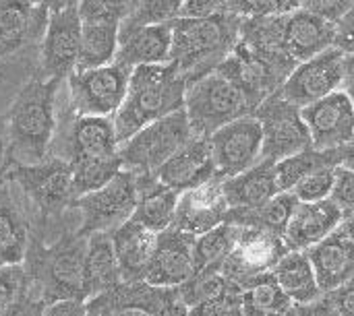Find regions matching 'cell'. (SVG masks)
Segmentation results:
<instances>
[{"label": "cell", "instance_id": "obj_52", "mask_svg": "<svg viewBox=\"0 0 354 316\" xmlns=\"http://www.w3.org/2000/svg\"><path fill=\"white\" fill-rule=\"evenodd\" d=\"M342 91L351 97L354 106V56L344 58V77H342Z\"/></svg>", "mask_w": 354, "mask_h": 316}, {"label": "cell", "instance_id": "obj_21", "mask_svg": "<svg viewBox=\"0 0 354 316\" xmlns=\"http://www.w3.org/2000/svg\"><path fill=\"white\" fill-rule=\"evenodd\" d=\"M195 240L172 228L158 234V244L143 282L153 288H180L187 284L195 275Z\"/></svg>", "mask_w": 354, "mask_h": 316}, {"label": "cell", "instance_id": "obj_11", "mask_svg": "<svg viewBox=\"0 0 354 316\" xmlns=\"http://www.w3.org/2000/svg\"><path fill=\"white\" fill-rule=\"evenodd\" d=\"M133 0H83L79 2L81 17V52L75 72L108 66L116 60L120 23L129 17Z\"/></svg>", "mask_w": 354, "mask_h": 316}, {"label": "cell", "instance_id": "obj_31", "mask_svg": "<svg viewBox=\"0 0 354 316\" xmlns=\"http://www.w3.org/2000/svg\"><path fill=\"white\" fill-rule=\"evenodd\" d=\"M122 284V275L114 257L110 234H93L87 240V253L83 261V294L85 302L114 290Z\"/></svg>", "mask_w": 354, "mask_h": 316}, {"label": "cell", "instance_id": "obj_3", "mask_svg": "<svg viewBox=\"0 0 354 316\" xmlns=\"http://www.w3.org/2000/svg\"><path fill=\"white\" fill-rule=\"evenodd\" d=\"M64 83L37 75L15 95L4 124L10 166L39 164L50 155L58 122V97Z\"/></svg>", "mask_w": 354, "mask_h": 316}, {"label": "cell", "instance_id": "obj_50", "mask_svg": "<svg viewBox=\"0 0 354 316\" xmlns=\"http://www.w3.org/2000/svg\"><path fill=\"white\" fill-rule=\"evenodd\" d=\"M46 310V306L33 298H29L27 294L23 298H19L12 306H8L0 316H41Z\"/></svg>", "mask_w": 354, "mask_h": 316}, {"label": "cell", "instance_id": "obj_8", "mask_svg": "<svg viewBox=\"0 0 354 316\" xmlns=\"http://www.w3.org/2000/svg\"><path fill=\"white\" fill-rule=\"evenodd\" d=\"M297 66L299 64L288 56L263 54L239 39L236 48L220 64L218 72H222L241 89V93L247 97L255 114V110L266 99H270L284 87L286 79L292 75Z\"/></svg>", "mask_w": 354, "mask_h": 316}, {"label": "cell", "instance_id": "obj_40", "mask_svg": "<svg viewBox=\"0 0 354 316\" xmlns=\"http://www.w3.org/2000/svg\"><path fill=\"white\" fill-rule=\"evenodd\" d=\"M187 316H245L243 288L228 284V288L218 296L189 308Z\"/></svg>", "mask_w": 354, "mask_h": 316}, {"label": "cell", "instance_id": "obj_48", "mask_svg": "<svg viewBox=\"0 0 354 316\" xmlns=\"http://www.w3.org/2000/svg\"><path fill=\"white\" fill-rule=\"evenodd\" d=\"M295 316H340L336 306L332 304L330 296L324 294L319 300L311 302V304H297Z\"/></svg>", "mask_w": 354, "mask_h": 316}, {"label": "cell", "instance_id": "obj_41", "mask_svg": "<svg viewBox=\"0 0 354 316\" xmlns=\"http://www.w3.org/2000/svg\"><path fill=\"white\" fill-rule=\"evenodd\" d=\"M336 170L334 166L330 168H322L309 176H305L290 192H295V197L301 203H319V201H328L332 197L334 184H336Z\"/></svg>", "mask_w": 354, "mask_h": 316}, {"label": "cell", "instance_id": "obj_53", "mask_svg": "<svg viewBox=\"0 0 354 316\" xmlns=\"http://www.w3.org/2000/svg\"><path fill=\"white\" fill-rule=\"evenodd\" d=\"M8 170H10V161L6 153V137H4V126H0V188L8 184Z\"/></svg>", "mask_w": 354, "mask_h": 316}, {"label": "cell", "instance_id": "obj_15", "mask_svg": "<svg viewBox=\"0 0 354 316\" xmlns=\"http://www.w3.org/2000/svg\"><path fill=\"white\" fill-rule=\"evenodd\" d=\"M288 253V246L280 234L263 228H241L234 250L222 263L220 271L228 284L247 288L253 279L268 275Z\"/></svg>", "mask_w": 354, "mask_h": 316}, {"label": "cell", "instance_id": "obj_32", "mask_svg": "<svg viewBox=\"0 0 354 316\" xmlns=\"http://www.w3.org/2000/svg\"><path fill=\"white\" fill-rule=\"evenodd\" d=\"M139 186V203L131 219L141 224L153 234H162L172 228L176 217V207L180 192L166 188L158 178L137 176Z\"/></svg>", "mask_w": 354, "mask_h": 316}, {"label": "cell", "instance_id": "obj_23", "mask_svg": "<svg viewBox=\"0 0 354 316\" xmlns=\"http://www.w3.org/2000/svg\"><path fill=\"white\" fill-rule=\"evenodd\" d=\"M218 176L209 139L193 137L180 151H176L158 172L160 184L176 192L197 188Z\"/></svg>", "mask_w": 354, "mask_h": 316}, {"label": "cell", "instance_id": "obj_35", "mask_svg": "<svg viewBox=\"0 0 354 316\" xmlns=\"http://www.w3.org/2000/svg\"><path fill=\"white\" fill-rule=\"evenodd\" d=\"M245 316H295L297 304L282 292L272 273L253 279L243 290Z\"/></svg>", "mask_w": 354, "mask_h": 316}, {"label": "cell", "instance_id": "obj_20", "mask_svg": "<svg viewBox=\"0 0 354 316\" xmlns=\"http://www.w3.org/2000/svg\"><path fill=\"white\" fill-rule=\"evenodd\" d=\"M228 211L230 205L224 190V178L216 176L209 182L180 195L172 230L199 238L222 226Z\"/></svg>", "mask_w": 354, "mask_h": 316}, {"label": "cell", "instance_id": "obj_36", "mask_svg": "<svg viewBox=\"0 0 354 316\" xmlns=\"http://www.w3.org/2000/svg\"><path fill=\"white\" fill-rule=\"evenodd\" d=\"M340 168V149L336 151H319L315 147L305 149L297 155H290L282 161H276V178L282 192H290L305 176L322 170V168Z\"/></svg>", "mask_w": 354, "mask_h": 316}, {"label": "cell", "instance_id": "obj_37", "mask_svg": "<svg viewBox=\"0 0 354 316\" xmlns=\"http://www.w3.org/2000/svg\"><path fill=\"white\" fill-rule=\"evenodd\" d=\"M241 228L234 224H222L216 230L195 240V273L203 269H220L228 255L234 250Z\"/></svg>", "mask_w": 354, "mask_h": 316}, {"label": "cell", "instance_id": "obj_39", "mask_svg": "<svg viewBox=\"0 0 354 316\" xmlns=\"http://www.w3.org/2000/svg\"><path fill=\"white\" fill-rule=\"evenodd\" d=\"M180 4L178 0H133V8L122 23L139 27L172 23L178 19Z\"/></svg>", "mask_w": 354, "mask_h": 316}, {"label": "cell", "instance_id": "obj_13", "mask_svg": "<svg viewBox=\"0 0 354 316\" xmlns=\"http://www.w3.org/2000/svg\"><path fill=\"white\" fill-rule=\"evenodd\" d=\"M79 2H50V21L39 43V77L66 81L79 64Z\"/></svg>", "mask_w": 354, "mask_h": 316}, {"label": "cell", "instance_id": "obj_9", "mask_svg": "<svg viewBox=\"0 0 354 316\" xmlns=\"http://www.w3.org/2000/svg\"><path fill=\"white\" fill-rule=\"evenodd\" d=\"M193 137L195 132L189 124L185 110L166 116L145 126L143 130H139L135 137L120 145L122 170L133 172L135 176L156 178L162 166L176 151H180Z\"/></svg>", "mask_w": 354, "mask_h": 316}, {"label": "cell", "instance_id": "obj_5", "mask_svg": "<svg viewBox=\"0 0 354 316\" xmlns=\"http://www.w3.org/2000/svg\"><path fill=\"white\" fill-rule=\"evenodd\" d=\"M8 182L23 195L31 213V234L46 240L48 234H62L71 226H62L64 217L75 213L77 192L73 180V168L60 159L48 155L39 164L10 166Z\"/></svg>", "mask_w": 354, "mask_h": 316}, {"label": "cell", "instance_id": "obj_45", "mask_svg": "<svg viewBox=\"0 0 354 316\" xmlns=\"http://www.w3.org/2000/svg\"><path fill=\"white\" fill-rule=\"evenodd\" d=\"M354 0H309V2H303L305 8H309L311 12L324 17L326 21L338 25L340 19L353 8Z\"/></svg>", "mask_w": 354, "mask_h": 316}, {"label": "cell", "instance_id": "obj_12", "mask_svg": "<svg viewBox=\"0 0 354 316\" xmlns=\"http://www.w3.org/2000/svg\"><path fill=\"white\" fill-rule=\"evenodd\" d=\"M139 203L137 176L122 170L106 186L77 199L75 213L79 217L77 232L85 238L93 234H112L127 224Z\"/></svg>", "mask_w": 354, "mask_h": 316}, {"label": "cell", "instance_id": "obj_26", "mask_svg": "<svg viewBox=\"0 0 354 316\" xmlns=\"http://www.w3.org/2000/svg\"><path fill=\"white\" fill-rule=\"evenodd\" d=\"M344 219V213L336 207L332 199L319 203H301L288 221L282 238L288 250L307 253L309 248L332 236Z\"/></svg>", "mask_w": 354, "mask_h": 316}, {"label": "cell", "instance_id": "obj_56", "mask_svg": "<svg viewBox=\"0 0 354 316\" xmlns=\"http://www.w3.org/2000/svg\"><path fill=\"white\" fill-rule=\"evenodd\" d=\"M353 143H354V141H353Z\"/></svg>", "mask_w": 354, "mask_h": 316}, {"label": "cell", "instance_id": "obj_38", "mask_svg": "<svg viewBox=\"0 0 354 316\" xmlns=\"http://www.w3.org/2000/svg\"><path fill=\"white\" fill-rule=\"evenodd\" d=\"M226 288H228V282L224 279L220 269H203V271H197L187 284H183L176 290L180 294L183 304L187 308H193V306L218 296Z\"/></svg>", "mask_w": 354, "mask_h": 316}, {"label": "cell", "instance_id": "obj_19", "mask_svg": "<svg viewBox=\"0 0 354 316\" xmlns=\"http://www.w3.org/2000/svg\"><path fill=\"white\" fill-rule=\"evenodd\" d=\"M301 114L315 149L336 151L354 141V106L342 89L303 108Z\"/></svg>", "mask_w": 354, "mask_h": 316}, {"label": "cell", "instance_id": "obj_46", "mask_svg": "<svg viewBox=\"0 0 354 316\" xmlns=\"http://www.w3.org/2000/svg\"><path fill=\"white\" fill-rule=\"evenodd\" d=\"M224 8V0H189L180 4L178 19H203L220 12Z\"/></svg>", "mask_w": 354, "mask_h": 316}, {"label": "cell", "instance_id": "obj_47", "mask_svg": "<svg viewBox=\"0 0 354 316\" xmlns=\"http://www.w3.org/2000/svg\"><path fill=\"white\" fill-rule=\"evenodd\" d=\"M336 50L344 56H354V4L336 25Z\"/></svg>", "mask_w": 354, "mask_h": 316}, {"label": "cell", "instance_id": "obj_17", "mask_svg": "<svg viewBox=\"0 0 354 316\" xmlns=\"http://www.w3.org/2000/svg\"><path fill=\"white\" fill-rule=\"evenodd\" d=\"M218 176L234 178L263 159V128L255 116H243L209 137Z\"/></svg>", "mask_w": 354, "mask_h": 316}, {"label": "cell", "instance_id": "obj_2", "mask_svg": "<svg viewBox=\"0 0 354 316\" xmlns=\"http://www.w3.org/2000/svg\"><path fill=\"white\" fill-rule=\"evenodd\" d=\"M87 240L77 228H66L62 234L46 242L31 234L23 261L27 277V296L52 306L56 302H85L83 294V261Z\"/></svg>", "mask_w": 354, "mask_h": 316}, {"label": "cell", "instance_id": "obj_44", "mask_svg": "<svg viewBox=\"0 0 354 316\" xmlns=\"http://www.w3.org/2000/svg\"><path fill=\"white\" fill-rule=\"evenodd\" d=\"M336 207L344 213L351 215L354 213V172L346 168H338L336 170V184L330 197Z\"/></svg>", "mask_w": 354, "mask_h": 316}, {"label": "cell", "instance_id": "obj_55", "mask_svg": "<svg viewBox=\"0 0 354 316\" xmlns=\"http://www.w3.org/2000/svg\"><path fill=\"white\" fill-rule=\"evenodd\" d=\"M353 282H354V277H353Z\"/></svg>", "mask_w": 354, "mask_h": 316}, {"label": "cell", "instance_id": "obj_24", "mask_svg": "<svg viewBox=\"0 0 354 316\" xmlns=\"http://www.w3.org/2000/svg\"><path fill=\"white\" fill-rule=\"evenodd\" d=\"M170 50H172V23L145 25V27L120 23L116 62L133 70L139 66L168 64Z\"/></svg>", "mask_w": 354, "mask_h": 316}, {"label": "cell", "instance_id": "obj_14", "mask_svg": "<svg viewBox=\"0 0 354 316\" xmlns=\"http://www.w3.org/2000/svg\"><path fill=\"white\" fill-rule=\"evenodd\" d=\"M87 316H187L176 288H153L145 282L118 284L85 302Z\"/></svg>", "mask_w": 354, "mask_h": 316}, {"label": "cell", "instance_id": "obj_51", "mask_svg": "<svg viewBox=\"0 0 354 316\" xmlns=\"http://www.w3.org/2000/svg\"><path fill=\"white\" fill-rule=\"evenodd\" d=\"M41 316H87L85 302L68 300V302H56L52 306H46Z\"/></svg>", "mask_w": 354, "mask_h": 316}, {"label": "cell", "instance_id": "obj_54", "mask_svg": "<svg viewBox=\"0 0 354 316\" xmlns=\"http://www.w3.org/2000/svg\"><path fill=\"white\" fill-rule=\"evenodd\" d=\"M346 238H351L354 242V213L351 215H344V219H342V224H340V228H338Z\"/></svg>", "mask_w": 354, "mask_h": 316}, {"label": "cell", "instance_id": "obj_28", "mask_svg": "<svg viewBox=\"0 0 354 316\" xmlns=\"http://www.w3.org/2000/svg\"><path fill=\"white\" fill-rule=\"evenodd\" d=\"M317 284L324 294H332L354 277V242L340 230L307 250Z\"/></svg>", "mask_w": 354, "mask_h": 316}, {"label": "cell", "instance_id": "obj_33", "mask_svg": "<svg viewBox=\"0 0 354 316\" xmlns=\"http://www.w3.org/2000/svg\"><path fill=\"white\" fill-rule=\"evenodd\" d=\"M272 275L295 304H311L324 296L307 253L288 250L274 267Z\"/></svg>", "mask_w": 354, "mask_h": 316}, {"label": "cell", "instance_id": "obj_29", "mask_svg": "<svg viewBox=\"0 0 354 316\" xmlns=\"http://www.w3.org/2000/svg\"><path fill=\"white\" fill-rule=\"evenodd\" d=\"M110 240L122 282H143L158 244V234L149 232L135 219H129L110 234Z\"/></svg>", "mask_w": 354, "mask_h": 316}, {"label": "cell", "instance_id": "obj_4", "mask_svg": "<svg viewBox=\"0 0 354 316\" xmlns=\"http://www.w3.org/2000/svg\"><path fill=\"white\" fill-rule=\"evenodd\" d=\"M243 19L228 8L203 19L172 21L170 62L187 79V87L220 68L241 39Z\"/></svg>", "mask_w": 354, "mask_h": 316}, {"label": "cell", "instance_id": "obj_25", "mask_svg": "<svg viewBox=\"0 0 354 316\" xmlns=\"http://www.w3.org/2000/svg\"><path fill=\"white\" fill-rule=\"evenodd\" d=\"M336 46V25L303 6L284 19V50L303 64Z\"/></svg>", "mask_w": 354, "mask_h": 316}, {"label": "cell", "instance_id": "obj_34", "mask_svg": "<svg viewBox=\"0 0 354 316\" xmlns=\"http://www.w3.org/2000/svg\"><path fill=\"white\" fill-rule=\"evenodd\" d=\"M299 205L301 201L295 192H280L259 209H230L226 224H234L239 228H263L282 236Z\"/></svg>", "mask_w": 354, "mask_h": 316}, {"label": "cell", "instance_id": "obj_22", "mask_svg": "<svg viewBox=\"0 0 354 316\" xmlns=\"http://www.w3.org/2000/svg\"><path fill=\"white\" fill-rule=\"evenodd\" d=\"M50 21V4L0 0V58L41 43Z\"/></svg>", "mask_w": 354, "mask_h": 316}, {"label": "cell", "instance_id": "obj_42", "mask_svg": "<svg viewBox=\"0 0 354 316\" xmlns=\"http://www.w3.org/2000/svg\"><path fill=\"white\" fill-rule=\"evenodd\" d=\"M228 8L239 14L241 19H261V17H276L288 14L301 8V2L290 0H228Z\"/></svg>", "mask_w": 354, "mask_h": 316}, {"label": "cell", "instance_id": "obj_6", "mask_svg": "<svg viewBox=\"0 0 354 316\" xmlns=\"http://www.w3.org/2000/svg\"><path fill=\"white\" fill-rule=\"evenodd\" d=\"M185 97L187 79L172 62L135 68L127 97L112 116L118 145L127 143L145 126L185 110Z\"/></svg>", "mask_w": 354, "mask_h": 316}, {"label": "cell", "instance_id": "obj_10", "mask_svg": "<svg viewBox=\"0 0 354 316\" xmlns=\"http://www.w3.org/2000/svg\"><path fill=\"white\" fill-rule=\"evenodd\" d=\"M133 68L112 62L102 68L73 72L66 79L71 110L81 118H112L129 91Z\"/></svg>", "mask_w": 354, "mask_h": 316}, {"label": "cell", "instance_id": "obj_1", "mask_svg": "<svg viewBox=\"0 0 354 316\" xmlns=\"http://www.w3.org/2000/svg\"><path fill=\"white\" fill-rule=\"evenodd\" d=\"M50 155L73 168L77 199L106 186L122 172L112 118H81L71 110L68 97L64 106L58 97V122Z\"/></svg>", "mask_w": 354, "mask_h": 316}, {"label": "cell", "instance_id": "obj_30", "mask_svg": "<svg viewBox=\"0 0 354 316\" xmlns=\"http://www.w3.org/2000/svg\"><path fill=\"white\" fill-rule=\"evenodd\" d=\"M224 190L230 209H259L280 195L276 178V161L261 159L251 170L224 180Z\"/></svg>", "mask_w": 354, "mask_h": 316}, {"label": "cell", "instance_id": "obj_16", "mask_svg": "<svg viewBox=\"0 0 354 316\" xmlns=\"http://www.w3.org/2000/svg\"><path fill=\"white\" fill-rule=\"evenodd\" d=\"M253 116L263 128V159L282 161L313 147L301 108L282 99L280 93L266 99Z\"/></svg>", "mask_w": 354, "mask_h": 316}, {"label": "cell", "instance_id": "obj_18", "mask_svg": "<svg viewBox=\"0 0 354 316\" xmlns=\"http://www.w3.org/2000/svg\"><path fill=\"white\" fill-rule=\"evenodd\" d=\"M344 54L336 48L299 64L278 91L282 99L297 108H307L342 89Z\"/></svg>", "mask_w": 354, "mask_h": 316}, {"label": "cell", "instance_id": "obj_49", "mask_svg": "<svg viewBox=\"0 0 354 316\" xmlns=\"http://www.w3.org/2000/svg\"><path fill=\"white\" fill-rule=\"evenodd\" d=\"M332 304L336 306L340 316H354V282L346 284L344 288L328 294Z\"/></svg>", "mask_w": 354, "mask_h": 316}, {"label": "cell", "instance_id": "obj_43", "mask_svg": "<svg viewBox=\"0 0 354 316\" xmlns=\"http://www.w3.org/2000/svg\"><path fill=\"white\" fill-rule=\"evenodd\" d=\"M25 294H27V277L23 265L0 267V313L12 306Z\"/></svg>", "mask_w": 354, "mask_h": 316}, {"label": "cell", "instance_id": "obj_27", "mask_svg": "<svg viewBox=\"0 0 354 316\" xmlns=\"http://www.w3.org/2000/svg\"><path fill=\"white\" fill-rule=\"evenodd\" d=\"M31 228V213L25 199L12 192L10 182L4 184L0 188V267L23 265Z\"/></svg>", "mask_w": 354, "mask_h": 316}, {"label": "cell", "instance_id": "obj_7", "mask_svg": "<svg viewBox=\"0 0 354 316\" xmlns=\"http://www.w3.org/2000/svg\"><path fill=\"white\" fill-rule=\"evenodd\" d=\"M185 112L195 137L205 139L243 116H253V108L241 89L218 70L187 87Z\"/></svg>", "mask_w": 354, "mask_h": 316}]
</instances>
